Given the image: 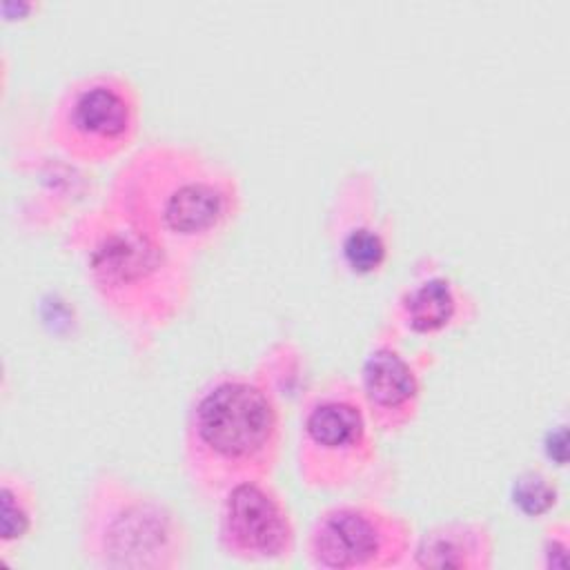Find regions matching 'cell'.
I'll list each match as a JSON object with an SVG mask.
<instances>
[{"instance_id":"6da1fadb","label":"cell","mask_w":570,"mask_h":570,"mask_svg":"<svg viewBox=\"0 0 570 570\" xmlns=\"http://www.w3.org/2000/svg\"><path fill=\"white\" fill-rule=\"evenodd\" d=\"M105 205L174 254L191 261L216 247L243 212L234 169L207 151L151 140L116 167Z\"/></svg>"},{"instance_id":"7a4b0ae2","label":"cell","mask_w":570,"mask_h":570,"mask_svg":"<svg viewBox=\"0 0 570 570\" xmlns=\"http://www.w3.org/2000/svg\"><path fill=\"white\" fill-rule=\"evenodd\" d=\"M285 439L283 403L258 374L225 372L203 383L183 425V468L203 497L272 479Z\"/></svg>"},{"instance_id":"3957f363","label":"cell","mask_w":570,"mask_h":570,"mask_svg":"<svg viewBox=\"0 0 570 570\" xmlns=\"http://www.w3.org/2000/svg\"><path fill=\"white\" fill-rule=\"evenodd\" d=\"M67 240L96 298L136 336H151L185 312L191 296L189 261L105 203L76 216Z\"/></svg>"},{"instance_id":"277c9868","label":"cell","mask_w":570,"mask_h":570,"mask_svg":"<svg viewBox=\"0 0 570 570\" xmlns=\"http://www.w3.org/2000/svg\"><path fill=\"white\" fill-rule=\"evenodd\" d=\"M82 561L100 570H180L191 539L176 508L156 492L116 474H96L80 503Z\"/></svg>"},{"instance_id":"5b68a950","label":"cell","mask_w":570,"mask_h":570,"mask_svg":"<svg viewBox=\"0 0 570 570\" xmlns=\"http://www.w3.org/2000/svg\"><path fill=\"white\" fill-rule=\"evenodd\" d=\"M376 434L354 381L318 383L298 412L294 459L301 483L321 492L354 488L379 461Z\"/></svg>"},{"instance_id":"8992f818","label":"cell","mask_w":570,"mask_h":570,"mask_svg":"<svg viewBox=\"0 0 570 570\" xmlns=\"http://www.w3.org/2000/svg\"><path fill=\"white\" fill-rule=\"evenodd\" d=\"M140 120L142 100L136 82L118 71H94L73 78L56 96L47 136L65 158L102 165L134 149Z\"/></svg>"},{"instance_id":"52a82bcc","label":"cell","mask_w":570,"mask_h":570,"mask_svg":"<svg viewBox=\"0 0 570 570\" xmlns=\"http://www.w3.org/2000/svg\"><path fill=\"white\" fill-rule=\"evenodd\" d=\"M412 523L379 503L341 501L321 510L307 528L303 554L316 570L407 568Z\"/></svg>"},{"instance_id":"ba28073f","label":"cell","mask_w":570,"mask_h":570,"mask_svg":"<svg viewBox=\"0 0 570 570\" xmlns=\"http://www.w3.org/2000/svg\"><path fill=\"white\" fill-rule=\"evenodd\" d=\"M218 548L227 559L278 566L296 552V525L285 497L269 479L229 485L218 497Z\"/></svg>"},{"instance_id":"9c48e42d","label":"cell","mask_w":570,"mask_h":570,"mask_svg":"<svg viewBox=\"0 0 570 570\" xmlns=\"http://www.w3.org/2000/svg\"><path fill=\"white\" fill-rule=\"evenodd\" d=\"M401 336L383 325L372 338L356 381L361 401L379 434L407 430L423 403L425 361L405 352Z\"/></svg>"},{"instance_id":"30bf717a","label":"cell","mask_w":570,"mask_h":570,"mask_svg":"<svg viewBox=\"0 0 570 570\" xmlns=\"http://www.w3.org/2000/svg\"><path fill=\"white\" fill-rule=\"evenodd\" d=\"M332 247L352 276H372L390 258V227L379 209L372 176L350 171L334 196L330 214Z\"/></svg>"},{"instance_id":"8fae6325","label":"cell","mask_w":570,"mask_h":570,"mask_svg":"<svg viewBox=\"0 0 570 570\" xmlns=\"http://www.w3.org/2000/svg\"><path fill=\"white\" fill-rule=\"evenodd\" d=\"M476 316V298L452 276L423 269L396 294L387 327L399 336L436 338L450 334Z\"/></svg>"},{"instance_id":"7c38bea8","label":"cell","mask_w":570,"mask_h":570,"mask_svg":"<svg viewBox=\"0 0 570 570\" xmlns=\"http://www.w3.org/2000/svg\"><path fill=\"white\" fill-rule=\"evenodd\" d=\"M494 534L474 519L443 521L414 537L407 568L488 570L494 566Z\"/></svg>"},{"instance_id":"4fadbf2b","label":"cell","mask_w":570,"mask_h":570,"mask_svg":"<svg viewBox=\"0 0 570 570\" xmlns=\"http://www.w3.org/2000/svg\"><path fill=\"white\" fill-rule=\"evenodd\" d=\"M38 523V494L31 481L4 468L0 472V554L20 548Z\"/></svg>"},{"instance_id":"5bb4252c","label":"cell","mask_w":570,"mask_h":570,"mask_svg":"<svg viewBox=\"0 0 570 570\" xmlns=\"http://www.w3.org/2000/svg\"><path fill=\"white\" fill-rule=\"evenodd\" d=\"M512 501L525 517H543L557 505L559 488L546 472L525 470L512 483Z\"/></svg>"},{"instance_id":"9a60e30c","label":"cell","mask_w":570,"mask_h":570,"mask_svg":"<svg viewBox=\"0 0 570 570\" xmlns=\"http://www.w3.org/2000/svg\"><path fill=\"white\" fill-rule=\"evenodd\" d=\"M568 552H570V528L566 521H557L548 525L543 541H541V559L539 566L543 570H563L568 568Z\"/></svg>"}]
</instances>
